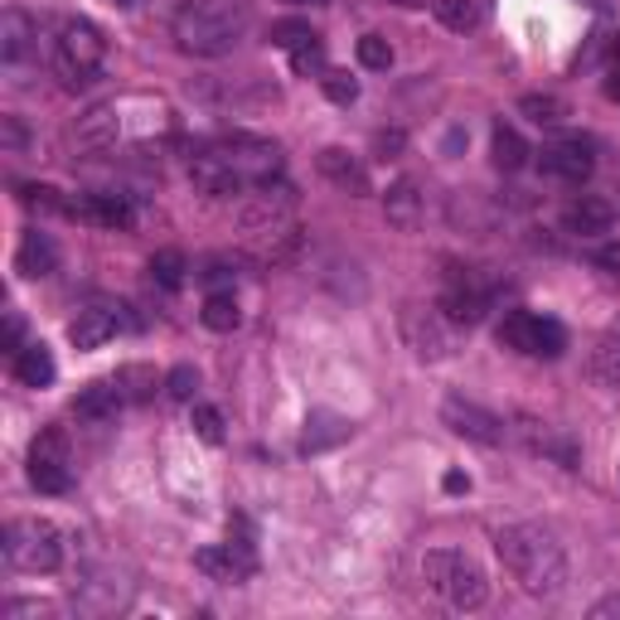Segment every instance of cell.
<instances>
[{"label": "cell", "instance_id": "cell-36", "mask_svg": "<svg viewBox=\"0 0 620 620\" xmlns=\"http://www.w3.org/2000/svg\"><path fill=\"white\" fill-rule=\"evenodd\" d=\"M165 393L175 403H194V393H200V368H190V364H180V368H170V378H165Z\"/></svg>", "mask_w": 620, "mask_h": 620}, {"label": "cell", "instance_id": "cell-42", "mask_svg": "<svg viewBox=\"0 0 620 620\" xmlns=\"http://www.w3.org/2000/svg\"><path fill=\"white\" fill-rule=\"evenodd\" d=\"M616 616H620V591H611V597H601L591 606V620H616Z\"/></svg>", "mask_w": 620, "mask_h": 620}, {"label": "cell", "instance_id": "cell-6", "mask_svg": "<svg viewBox=\"0 0 620 620\" xmlns=\"http://www.w3.org/2000/svg\"><path fill=\"white\" fill-rule=\"evenodd\" d=\"M102 59H108V39L92 20H69L54 39V69L69 88H83L102 73Z\"/></svg>", "mask_w": 620, "mask_h": 620}, {"label": "cell", "instance_id": "cell-21", "mask_svg": "<svg viewBox=\"0 0 620 620\" xmlns=\"http://www.w3.org/2000/svg\"><path fill=\"white\" fill-rule=\"evenodd\" d=\"M54 267H59V247H54V237L39 233V228H30V233L20 237L16 272H20V276H49Z\"/></svg>", "mask_w": 620, "mask_h": 620}, {"label": "cell", "instance_id": "cell-38", "mask_svg": "<svg viewBox=\"0 0 620 620\" xmlns=\"http://www.w3.org/2000/svg\"><path fill=\"white\" fill-rule=\"evenodd\" d=\"M194 431H200L209 446H218L223 441V413H218V407H209V403L194 407Z\"/></svg>", "mask_w": 620, "mask_h": 620}, {"label": "cell", "instance_id": "cell-3", "mask_svg": "<svg viewBox=\"0 0 620 620\" xmlns=\"http://www.w3.org/2000/svg\"><path fill=\"white\" fill-rule=\"evenodd\" d=\"M175 44L194 59H223L247 34V6L243 0H194L175 16Z\"/></svg>", "mask_w": 620, "mask_h": 620}, {"label": "cell", "instance_id": "cell-13", "mask_svg": "<svg viewBox=\"0 0 620 620\" xmlns=\"http://www.w3.org/2000/svg\"><path fill=\"white\" fill-rule=\"evenodd\" d=\"M69 218H83V223H98V228H131L136 223V209H131L126 194H78L69 200Z\"/></svg>", "mask_w": 620, "mask_h": 620}, {"label": "cell", "instance_id": "cell-29", "mask_svg": "<svg viewBox=\"0 0 620 620\" xmlns=\"http://www.w3.org/2000/svg\"><path fill=\"white\" fill-rule=\"evenodd\" d=\"M524 437H529V446H533V451H543V456H558L567 470L577 466V446H572V441H562V437H552L548 427L538 431V421H524Z\"/></svg>", "mask_w": 620, "mask_h": 620}, {"label": "cell", "instance_id": "cell-11", "mask_svg": "<svg viewBox=\"0 0 620 620\" xmlns=\"http://www.w3.org/2000/svg\"><path fill=\"white\" fill-rule=\"evenodd\" d=\"M194 567H200L204 577H214V582H223V587H237L257 572V552H253L247 538H228V543H218V548L194 552Z\"/></svg>", "mask_w": 620, "mask_h": 620}, {"label": "cell", "instance_id": "cell-1", "mask_svg": "<svg viewBox=\"0 0 620 620\" xmlns=\"http://www.w3.org/2000/svg\"><path fill=\"white\" fill-rule=\"evenodd\" d=\"M190 175L204 194H243L282 175V146L257 136H233L218 146H204L190 161Z\"/></svg>", "mask_w": 620, "mask_h": 620}, {"label": "cell", "instance_id": "cell-35", "mask_svg": "<svg viewBox=\"0 0 620 620\" xmlns=\"http://www.w3.org/2000/svg\"><path fill=\"white\" fill-rule=\"evenodd\" d=\"M20 204L49 209V214H69V200H59V190H49V184H20Z\"/></svg>", "mask_w": 620, "mask_h": 620}, {"label": "cell", "instance_id": "cell-27", "mask_svg": "<svg viewBox=\"0 0 620 620\" xmlns=\"http://www.w3.org/2000/svg\"><path fill=\"white\" fill-rule=\"evenodd\" d=\"M200 321L214 329V335H233L237 325H243V311H237V296L233 292H214L204 301V311H200Z\"/></svg>", "mask_w": 620, "mask_h": 620}, {"label": "cell", "instance_id": "cell-8", "mask_svg": "<svg viewBox=\"0 0 620 620\" xmlns=\"http://www.w3.org/2000/svg\"><path fill=\"white\" fill-rule=\"evenodd\" d=\"M292 214H296V190L282 180H267L257 184L253 204L243 209V228L257 237H286L292 233Z\"/></svg>", "mask_w": 620, "mask_h": 620}, {"label": "cell", "instance_id": "cell-14", "mask_svg": "<svg viewBox=\"0 0 620 620\" xmlns=\"http://www.w3.org/2000/svg\"><path fill=\"white\" fill-rule=\"evenodd\" d=\"M456 329L441 311H417V315H407V335H413V345L421 359H441V354H451L456 349Z\"/></svg>", "mask_w": 620, "mask_h": 620}, {"label": "cell", "instance_id": "cell-16", "mask_svg": "<svg viewBox=\"0 0 620 620\" xmlns=\"http://www.w3.org/2000/svg\"><path fill=\"white\" fill-rule=\"evenodd\" d=\"M543 175H552V180H562V184H582L587 175H591V146L582 136L577 141H558V146H548L543 151Z\"/></svg>", "mask_w": 620, "mask_h": 620}, {"label": "cell", "instance_id": "cell-23", "mask_svg": "<svg viewBox=\"0 0 620 620\" xmlns=\"http://www.w3.org/2000/svg\"><path fill=\"white\" fill-rule=\"evenodd\" d=\"M54 374H59L54 354H49V345H39V339L16 354V378L24 388H49V384H54Z\"/></svg>", "mask_w": 620, "mask_h": 620}, {"label": "cell", "instance_id": "cell-26", "mask_svg": "<svg viewBox=\"0 0 620 620\" xmlns=\"http://www.w3.org/2000/svg\"><path fill=\"white\" fill-rule=\"evenodd\" d=\"M384 209H388V223H398V228H417V223H421V194H417V184L413 180H398L384 194Z\"/></svg>", "mask_w": 620, "mask_h": 620}, {"label": "cell", "instance_id": "cell-15", "mask_svg": "<svg viewBox=\"0 0 620 620\" xmlns=\"http://www.w3.org/2000/svg\"><path fill=\"white\" fill-rule=\"evenodd\" d=\"M116 329H126L122 306H88V311H78V321L69 325V339H73V349H102Z\"/></svg>", "mask_w": 620, "mask_h": 620}, {"label": "cell", "instance_id": "cell-49", "mask_svg": "<svg viewBox=\"0 0 620 620\" xmlns=\"http://www.w3.org/2000/svg\"><path fill=\"white\" fill-rule=\"evenodd\" d=\"M116 6H131V0H116Z\"/></svg>", "mask_w": 620, "mask_h": 620}, {"label": "cell", "instance_id": "cell-5", "mask_svg": "<svg viewBox=\"0 0 620 620\" xmlns=\"http://www.w3.org/2000/svg\"><path fill=\"white\" fill-rule=\"evenodd\" d=\"M0 548L16 572H54L63 562V533L49 519H10Z\"/></svg>", "mask_w": 620, "mask_h": 620}, {"label": "cell", "instance_id": "cell-24", "mask_svg": "<svg viewBox=\"0 0 620 620\" xmlns=\"http://www.w3.org/2000/svg\"><path fill=\"white\" fill-rule=\"evenodd\" d=\"M112 384H116V393H122V403H146V398H155L161 378H155L151 364H122L112 374Z\"/></svg>", "mask_w": 620, "mask_h": 620}, {"label": "cell", "instance_id": "cell-45", "mask_svg": "<svg viewBox=\"0 0 620 620\" xmlns=\"http://www.w3.org/2000/svg\"><path fill=\"white\" fill-rule=\"evenodd\" d=\"M446 495H466L470 490V475H460V470H446Z\"/></svg>", "mask_w": 620, "mask_h": 620}, {"label": "cell", "instance_id": "cell-10", "mask_svg": "<svg viewBox=\"0 0 620 620\" xmlns=\"http://www.w3.org/2000/svg\"><path fill=\"white\" fill-rule=\"evenodd\" d=\"M441 421L466 441H480V446L505 441V417L490 413V407H480V403H470V398H460V393H451V398L441 403Z\"/></svg>", "mask_w": 620, "mask_h": 620}, {"label": "cell", "instance_id": "cell-34", "mask_svg": "<svg viewBox=\"0 0 620 620\" xmlns=\"http://www.w3.org/2000/svg\"><path fill=\"white\" fill-rule=\"evenodd\" d=\"M321 88H325V98H329V102H339V108L359 102V83H354L349 73H339V69H325V73H321Z\"/></svg>", "mask_w": 620, "mask_h": 620}, {"label": "cell", "instance_id": "cell-20", "mask_svg": "<svg viewBox=\"0 0 620 620\" xmlns=\"http://www.w3.org/2000/svg\"><path fill=\"white\" fill-rule=\"evenodd\" d=\"M34 39H39V24L24 10H6L0 16V59L6 63H20L34 49Z\"/></svg>", "mask_w": 620, "mask_h": 620}, {"label": "cell", "instance_id": "cell-31", "mask_svg": "<svg viewBox=\"0 0 620 620\" xmlns=\"http://www.w3.org/2000/svg\"><path fill=\"white\" fill-rule=\"evenodd\" d=\"M292 69L301 78H311V73H325V39L321 34H306L301 44L292 49Z\"/></svg>", "mask_w": 620, "mask_h": 620}, {"label": "cell", "instance_id": "cell-19", "mask_svg": "<svg viewBox=\"0 0 620 620\" xmlns=\"http://www.w3.org/2000/svg\"><path fill=\"white\" fill-rule=\"evenodd\" d=\"M122 393H116V384L108 378V384H88L83 393L73 398V417L78 421H92V427H102V421H112L116 413H122Z\"/></svg>", "mask_w": 620, "mask_h": 620}, {"label": "cell", "instance_id": "cell-33", "mask_svg": "<svg viewBox=\"0 0 620 620\" xmlns=\"http://www.w3.org/2000/svg\"><path fill=\"white\" fill-rule=\"evenodd\" d=\"M519 112L529 116V122H538V126H558L562 116H567V102H562V98H538V92H529V98L519 102Z\"/></svg>", "mask_w": 620, "mask_h": 620}, {"label": "cell", "instance_id": "cell-40", "mask_svg": "<svg viewBox=\"0 0 620 620\" xmlns=\"http://www.w3.org/2000/svg\"><path fill=\"white\" fill-rule=\"evenodd\" d=\"M20 339H24V321H20L16 311H10V315H6V349H10V354H20V349H24Z\"/></svg>", "mask_w": 620, "mask_h": 620}, {"label": "cell", "instance_id": "cell-9", "mask_svg": "<svg viewBox=\"0 0 620 620\" xmlns=\"http://www.w3.org/2000/svg\"><path fill=\"white\" fill-rule=\"evenodd\" d=\"M30 485L39 495H69L73 470H69V441L59 427H44L30 446Z\"/></svg>", "mask_w": 620, "mask_h": 620}, {"label": "cell", "instance_id": "cell-43", "mask_svg": "<svg viewBox=\"0 0 620 620\" xmlns=\"http://www.w3.org/2000/svg\"><path fill=\"white\" fill-rule=\"evenodd\" d=\"M597 262H601V267L611 272V276H620V243H606L601 253H597Z\"/></svg>", "mask_w": 620, "mask_h": 620}, {"label": "cell", "instance_id": "cell-7", "mask_svg": "<svg viewBox=\"0 0 620 620\" xmlns=\"http://www.w3.org/2000/svg\"><path fill=\"white\" fill-rule=\"evenodd\" d=\"M499 345L514 349V354H533V359H558L567 349V329L558 321H543V315L533 311H509L505 321H499Z\"/></svg>", "mask_w": 620, "mask_h": 620}, {"label": "cell", "instance_id": "cell-18", "mask_svg": "<svg viewBox=\"0 0 620 620\" xmlns=\"http://www.w3.org/2000/svg\"><path fill=\"white\" fill-rule=\"evenodd\" d=\"M354 437V421L339 417V413H311L306 417V431H301V456H315V451H329V446L349 441Z\"/></svg>", "mask_w": 620, "mask_h": 620}, {"label": "cell", "instance_id": "cell-28", "mask_svg": "<svg viewBox=\"0 0 620 620\" xmlns=\"http://www.w3.org/2000/svg\"><path fill=\"white\" fill-rule=\"evenodd\" d=\"M184 272H190V262H184L180 247H161V253L151 257V282L165 286V292H180V286H184Z\"/></svg>", "mask_w": 620, "mask_h": 620}, {"label": "cell", "instance_id": "cell-2", "mask_svg": "<svg viewBox=\"0 0 620 620\" xmlns=\"http://www.w3.org/2000/svg\"><path fill=\"white\" fill-rule=\"evenodd\" d=\"M495 552L529 597H558L567 587V552L558 543V533L543 529V524H509V529H499Z\"/></svg>", "mask_w": 620, "mask_h": 620}, {"label": "cell", "instance_id": "cell-25", "mask_svg": "<svg viewBox=\"0 0 620 620\" xmlns=\"http://www.w3.org/2000/svg\"><path fill=\"white\" fill-rule=\"evenodd\" d=\"M490 161H495V170H505V175H514V170L529 165V146H524L519 131L505 126V122L495 126V136H490Z\"/></svg>", "mask_w": 620, "mask_h": 620}, {"label": "cell", "instance_id": "cell-37", "mask_svg": "<svg viewBox=\"0 0 620 620\" xmlns=\"http://www.w3.org/2000/svg\"><path fill=\"white\" fill-rule=\"evenodd\" d=\"M359 63H364V69H374V73H384L393 63V44L384 34H364L359 39Z\"/></svg>", "mask_w": 620, "mask_h": 620}, {"label": "cell", "instance_id": "cell-32", "mask_svg": "<svg viewBox=\"0 0 620 620\" xmlns=\"http://www.w3.org/2000/svg\"><path fill=\"white\" fill-rule=\"evenodd\" d=\"M591 378L606 388H616L620 384V345L616 339H601L597 354H591Z\"/></svg>", "mask_w": 620, "mask_h": 620}, {"label": "cell", "instance_id": "cell-22", "mask_svg": "<svg viewBox=\"0 0 620 620\" xmlns=\"http://www.w3.org/2000/svg\"><path fill=\"white\" fill-rule=\"evenodd\" d=\"M321 175H325L329 184H339L345 194H368L364 165L354 161L349 151H339V146H325V151H321Z\"/></svg>", "mask_w": 620, "mask_h": 620}, {"label": "cell", "instance_id": "cell-4", "mask_svg": "<svg viewBox=\"0 0 620 620\" xmlns=\"http://www.w3.org/2000/svg\"><path fill=\"white\" fill-rule=\"evenodd\" d=\"M421 577H427V587L441 591L456 611H480V606L490 601V582H485V572L466 558V552H451V548L427 552V558H421Z\"/></svg>", "mask_w": 620, "mask_h": 620}, {"label": "cell", "instance_id": "cell-30", "mask_svg": "<svg viewBox=\"0 0 620 620\" xmlns=\"http://www.w3.org/2000/svg\"><path fill=\"white\" fill-rule=\"evenodd\" d=\"M437 6V20L446 24V30H475V20H480V10H475V0H431Z\"/></svg>", "mask_w": 620, "mask_h": 620}, {"label": "cell", "instance_id": "cell-41", "mask_svg": "<svg viewBox=\"0 0 620 620\" xmlns=\"http://www.w3.org/2000/svg\"><path fill=\"white\" fill-rule=\"evenodd\" d=\"M374 151L388 161L393 151H403V131H378V136H374Z\"/></svg>", "mask_w": 620, "mask_h": 620}, {"label": "cell", "instance_id": "cell-46", "mask_svg": "<svg viewBox=\"0 0 620 620\" xmlns=\"http://www.w3.org/2000/svg\"><path fill=\"white\" fill-rule=\"evenodd\" d=\"M606 92H611V102H620V63L611 69V78H606Z\"/></svg>", "mask_w": 620, "mask_h": 620}, {"label": "cell", "instance_id": "cell-47", "mask_svg": "<svg viewBox=\"0 0 620 620\" xmlns=\"http://www.w3.org/2000/svg\"><path fill=\"white\" fill-rule=\"evenodd\" d=\"M393 6H427V0H393Z\"/></svg>", "mask_w": 620, "mask_h": 620}, {"label": "cell", "instance_id": "cell-12", "mask_svg": "<svg viewBox=\"0 0 620 620\" xmlns=\"http://www.w3.org/2000/svg\"><path fill=\"white\" fill-rule=\"evenodd\" d=\"M485 311H490V286L475 282V276H451V286H446V296H441L446 321L466 329V325H480Z\"/></svg>", "mask_w": 620, "mask_h": 620}, {"label": "cell", "instance_id": "cell-44", "mask_svg": "<svg viewBox=\"0 0 620 620\" xmlns=\"http://www.w3.org/2000/svg\"><path fill=\"white\" fill-rule=\"evenodd\" d=\"M204 282H214V286H223V282H233V272H228V262H209V267L200 272Z\"/></svg>", "mask_w": 620, "mask_h": 620}, {"label": "cell", "instance_id": "cell-17", "mask_svg": "<svg viewBox=\"0 0 620 620\" xmlns=\"http://www.w3.org/2000/svg\"><path fill=\"white\" fill-rule=\"evenodd\" d=\"M611 223H616V209L606 200H597V194H582V200H572L562 209V228L577 233V237H597V233L611 228Z\"/></svg>", "mask_w": 620, "mask_h": 620}, {"label": "cell", "instance_id": "cell-48", "mask_svg": "<svg viewBox=\"0 0 620 620\" xmlns=\"http://www.w3.org/2000/svg\"><path fill=\"white\" fill-rule=\"evenodd\" d=\"M296 6H325V0H296Z\"/></svg>", "mask_w": 620, "mask_h": 620}, {"label": "cell", "instance_id": "cell-39", "mask_svg": "<svg viewBox=\"0 0 620 620\" xmlns=\"http://www.w3.org/2000/svg\"><path fill=\"white\" fill-rule=\"evenodd\" d=\"M306 34H315V30H311V24H301V20H282V24H272V44H276V49H286V54H292V49H296Z\"/></svg>", "mask_w": 620, "mask_h": 620}]
</instances>
